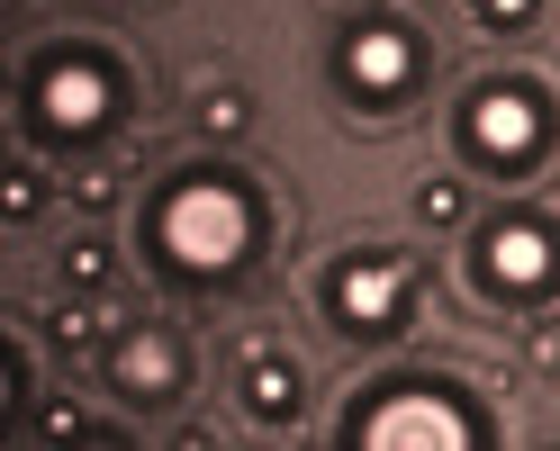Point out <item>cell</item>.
Here are the masks:
<instances>
[{
	"instance_id": "6da1fadb",
	"label": "cell",
	"mask_w": 560,
	"mask_h": 451,
	"mask_svg": "<svg viewBox=\"0 0 560 451\" xmlns=\"http://www.w3.org/2000/svg\"><path fill=\"white\" fill-rule=\"evenodd\" d=\"M136 245H145V262L172 289H226V281H244V271L262 262L271 207H262V190L244 181V171L190 163V171H172V181L145 199Z\"/></svg>"
},
{
	"instance_id": "7a4b0ae2",
	"label": "cell",
	"mask_w": 560,
	"mask_h": 451,
	"mask_svg": "<svg viewBox=\"0 0 560 451\" xmlns=\"http://www.w3.org/2000/svg\"><path fill=\"white\" fill-rule=\"evenodd\" d=\"M127 118V63L100 37H55L19 63V127L46 154H82Z\"/></svg>"
},
{
	"instance_id": "3957f363",
	"label": "cell",
	"mask_w": 560,
	"mask_h": 451,
	"mask_svg": "<svg viewBox=\"0 0 560 451\" xmlns=\"http://www.w3.org/2000/svg\"><path fill=\"white\" fill-rule=\"evenodd\" d=\"M343 442L353 451H479V442H498V425H488V406L470 389L416 370V379H380V389L343 406Z\"/></svg>"
},
{
	"instance_id": "277c9868",
	"label": "cell",
	"mask_w": 560,
	"mask_h": 451,
	"mask_svg": "<svg viewBox=\"0 0 560 451\" xmlns=\"http://www.w3.org/2000/svg\"><path fill=\"white\" fill-rule=\"evenodd\" d=\"M452 135H462V163L488 171V181H534L551 163V145H560V109H551V91L534 73H488L462 99Z\"/></svg>"
},
{
	"instance_id": "5b68a950",
	"label": "cell",
	"mask_w": 560,
	"mask_h": 451,
	"mask_svg": "<svg viewBox=\"0 0 560 451\" xmlns=\"http://www.w3.org/2000/svg\"><path fill=\"white\" fill-rule=\"evenodd\" d=\"M470 289L506 317H534L560 298V217L551 207H498L470 235Z\"/></svg>"
},
{
	"instance_id": "8992f818",
	"label": "cell",
	"mask_w": 560,
	"mask_h": 451,
	"mask_svg": "<svg viewBox=\"0 0 560 451\" xmlns=\"http://www.w3.org/2000/svg\"><path fill=\"white\" fill-rule=\"evenodd\" d=\"M317 298H326V325H335V334H353V343H389V334H407L416 298H425V271H416V253L353 245V253H335V262H326Z\"/></svg>"
},
{
	"instance_id": "52a82bcc",
	"label": "cell",
	"mask_w": 560,
	"mask_h": 451,
	"mask_svg": "<svg viewBox=\"0 0 560 451\" xmlns=\"http://www.w3.org/2000/svg\"><path fill=\"white\" fill-rule=\"evenodd\" d=\"M425 37H416L407 19H353L335 37V91L353 99V109H371V118H389V109H407L416 91H425Z\"/></svg>"
},
{
	"instance_id": "ba28073f",
	"label": "cell",
	"mask_w": 560,
	"mask_h": 451,
	"mask_svg": "<svg viewBox=\"0 0 560 451\" xmlns=\"http://www.w3.org/2000/svg\"><path fill=\"white\" fill-rule=\"evenodd\" d=\"M109 389L127 397V406H172L190 389V353H182V334H163V325H127V334H109Z\"/></svg>"
},
{
	"instance_id": "9c48e42d",
	"label": "cell",
	"mask_w": 560,
	"mask_h": 451,
	"mask_svg": "<svg viewBox=\"0 0 560 451\" xmlns=\"http://www.w3.org/2000/svg\"><path fill=\"white\" fill-rule=\"evenodd\" d=\"M235 397L254 425H299V397H307V370L280 353V343H244V370H235Z\"/></svg>"
},
{
	"instance_id": "30bf717a",
	"label": "cell",
	"mask_w": 560,
	"mask_h": 451,
	"mask_svg": "<svg viewBox=\"0 0 560 451\" xmlns=\"http://www.w3.org/2000/svg\"><path fill=\"white\" fill-rule=\"evenodd\" d=\"M244 127H254V99L244 91H199V135L226 145V135H244Z\"/></svg>"
},
{
	"instance_id": "8fae6325",
	"label": "cell",
	"mask_w": 560,
	"mask_h": 451,
	"mask_svg": "<svg viewBox=\"0 0 560 451\" xmlns=\"http://www.w3.org/2000/svg\"><path fill=\"white\" fill-rule=\"evenodd\" d=\"M470 19L488 27V37H524V27L542 19V0H470Z\"/></svg>"
},
{
	"instance_id": "7c38bea8",
	"label": "cell",
	"mask_w": 560,
	"mask_h": 451,
	"mask_svg": "<svg viewBox=\"0 0 560 451\" xmlns=\"http://www.w3.org/2000/svg\"><path fill=\"white\" fill-rule=\"evenodd\" d=\"M462 181H416V217H425V226H462Z\"/></svg>"
},
{
	"instance_id": "4fadbf2b",
	"label": "cell",
	"mask_w": 560,
	"mask_h": 451,
	"mask_svg": "<svg viewBox=\"0 0 560 451\" xmlns=\"http://www.w3.org/2000/svg\"><path fill=\"white\" fill-rule=\"evenodd\" d=\"M37 171H27V163H10V181H0V217H10V226H27V217H37Z\"/></svg>"
},
{
	"instance_id": "5bb4252c",
	"label": "cell",
	"mask_w": 560,
	"mask_h": 451,
	"mask_svg": "<svg viewBox=\"0 0 560 451\" xmlns=\"http://www.w3.org/2000/svg\"><path fill=\"white\" fill-rule=\"evenodd\" d=\"M63 281L100 289V281H109V245H91V235H82V245H63Z\"/></svg>"
},
{
	"instance_id": "9a60e30c",
	"label": "cell",
	"mask_w": 560,
	"mask_h": 451,
	"mask_svg": "<svg viewBox=\"0 0 560 451\" xmlns=\"http://www.w3.org/2000/svg\"><path fill=\"white\" fill-rule=\"evenodd\" d=\"M91 334H100V307H91V289H73L55 307V343H91Z\"/></svg>"
},
{
	"instance_id": "2e32d148",
	"label": "cell",
	"mask_w": 560,
	"mask_h": 451,
	"mask_svg": "<svg viewBox=\"0 0 560 451\" xmlns=\"http://www.w3.org/2000/svg\"><path fill=\"white\" fill-rule=\"evenodd\" d=\"M0 370H10V425H19V415H27V353H19V343H0Z\"/></svg>"
}]
</instances>
